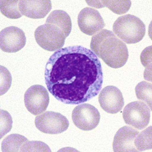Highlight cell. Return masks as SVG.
I'll use <instances>...</instances> for the list:
<instances>
[{"label":"cell","instance_id":"14","mask_svg":"<svg viewBox=\"0 0 152 152\" xmlns=\"http://www.w3.org/2000/svg\"><path fill=\"white\" fill-rule=\"evenodd\" d=\"M21 15L32 19L45 17L52 9L50 1H19Z\"/></svg>","mask_w":152,"mask_h":152},{"label":"cell","instance_id":"18","mask_svg":"<svg viewBox=\"0 0 152 152\" xmlns=\"http://www.w3.org/2000/svg\"><path fill=\"white\" fill-rule=\"evenodd\" d=\"M152 88L151 83L142 81L135 88L137 98L145 102L152 110Z\"/></svg>","mask_w":152,"mask_h":152},{"label":"cell","instance_id":"6","mask_svg":"<svg viewBox=\"0 0 152 152\" xmlns=\"http://www.w3.org/2000/svg\"><path fill=\"white\" fill-rule=\"evenodd\" d=\"M36 127L39 131L47 134H59L68 129L69 120L61 113L46 111L36 116Z\"/></svg>","mask_w":152,"mask_h":152},{"label":"cell","instance_id":"19","mask_svg":"<svg viewBox=\"0 0 152 152\" xmlns=\"http://www.w3.org/2000/svg\"><path fill=\"white\" fill-rule=\"evenodd\" d=\"M101 6H107L114 13L118 14H124L129 10L131 5V1H100Z\"/></svg>","mask_w":152,"mask_h":152},{"label":"cell","instance_id":"9","mask_svg":"<svg viewBox=\"0 0 152 152\" xmlns=\"http://www.w3.org/2000/svg\"><path fill=\"white\" fill-rule=\"evenodd\" d=\"M26 42L25 33L17 27L10 26L1 31L0 47L4 52H18L25 46Z\"/></svg>","mask_w":152,"mask_h":152},{"label":"cell","instance_id":"16","mask_svg":"<svg viewBox=\"0 0 152 152\" xmlns=\"http://www.w3.org/2000/svg\"><path fill=\"white\" fill-rule=\"evenodd\" d=\"M19 1L0 0V11L7 18L17 19L22 16L19 8Z\"/></svg>","mask_w":152,"mask_h":152},{"label":"cell","instance_id":"7","mask_svg":"<svg viewBox=\"0 0 152 152\" xmlns=\"http://www.w3.org/2000/svg\"><path fill=\"white\" fill-rule=\"evenodd\" d=\"M24 101L29 112L38 115L47 109L50 102L49 93L42 86L34 85L26 90Z\"/></svg>","mask_w":152,"mask_h":152},{"label":"cell","instance_id":"15","mask_svg":"<svg viewBox=\"0 0 152 152\" xmlns=\"http://www.w3.org/2000/svg\"><path fill=\"white\" fill-rule=\"evenodd\" d=\"M45 23L53 25L61 30L66 38L70 34L72 30L71 18L68 13L62 10H55L50 13Z\"/></svg>","mask_w":152,"mask_h":152},{"label":"cell","instance_id":"5","mask_svg":"<svg viewBox=\"0 0 152 152\" xmlns=\"http://www.w3.org/2000/svg\"><path fill=\"white\" fill-rule=\"evenodd\" d=\"M151 109L144 102L134 101L125 107L123 118L125 123L138 130H142L148 126L151 116Z\"/></svg>","mask_w":152,"mask_h":152},{"label":"cell","instance_id":"8","mask_svg":"<svg viewBox=\"0 0 152 152\" xmlns=\"http://www.w3.org/2000/svg\"><path fill=\"white\" fill-rule=\"evenodd\" d=\"M72 119L77 128L83 131H90L99 125L100 115L94 106L89 104H83L73 109Z\"/></svg>","mask_w":152,"mask_h":152},{"label":"cell","instance_id":"2","mask_svg":"<svg viewBox=\"0 0 152 152\" xmlns=\"http://www.w3.org/2000/svg\"><path fill=\"white\" fill-rule=\"evenodd\" d=\"M90 47L96 55L113 69L122 67L128 60L127 46L109 30L104 29L93 36Z\"/></svg>","mask_w":152,"mask_h":152},{"label":"cell","instance_id":"10","mask_svg":"<svg viewBox=\"0 0 152 152\" xmlns=\"http://www.w3.org/2000/svg\"><path fill=\"white\" fill-rule=\"evenodd\" d=\"M77 23L80 30L89 36L99 32L106 25L99 12L89 7L85 8L80 12Z\"/></svg>","mask_w":152,"mask_h":152},{"label":"cell","instance_id":"11","mask_svg":"<svg viewBox=\"0 0 152 152\" xmlns=\"http://www.w3.org/2000/svg\"><path fill=\"white\" fill-rule=\"evenodd\" d=\"M99 101L103 110L109 114L118 113L124 106L122 93L118 88L113 86H108L101 90Z\"/></svg>","mask_w":152,"mask_h":152},{"label":"cell","instance_id":"4","mask_svg":"<svg viewBox=\"0 0 152 152\" xmlns=\"http://www.w3.org/2000/svg\"><path fill=\"white\" fill-rule=\"evenodd\" d=\"M34 36L38 45L47 51L62 49L65 42L66 37L61 31L50 24L39 26L35 31Z\"/></svg>","mask_w":152,"mask_h":152},{"label":"cell","instance_id":"1","mask_svg":"<svg viewBox=\"0 0 152 152\" xmlns=\"http://www.w3.org/2000/svg\"><path fill=\"white\" fill-rule=\"evenodd\" d=\"M44 76L50 93L68 104L89 101L98 95L103 83L101 62L94 52L81 46L55 52L47 62Z\"/></svg>","mask_w":152,"mask_h":152},{"label":"cell","instance_id":"17","mask_svg":"<svg viewBox=\"0 0 152 152\" xmlns=\"http://www.w3.org/2000/svg\"><path fill=\"white\" fill-rule=\"evenodd\" d=\"M152 127L151 126L142 131L135 137L134 146L137 152L152 149Z\"/></svg>","mask_w":152,"mask_h":152},{"label":"cell","instance_id":"3","mask_svg":"<svg viewBox=\"0 0 152 152\" xmlns=\"http://www.w3.org/2000/svg\"><path fill=\"white\" fill-rule=\"evenodd\" d=\"M115 34L127 44H135L143 39L145 26L137 17L126 14L119 17L113 24Z\"/></svg>","mask_w":152,"mask_h":152},{"label":"cell","instance_id":"13","mask_svg":"<svg viewBox=\"0 0 152 152\" xmlns=\"http://www.w3.org/2000/svg\"><path fill=\"white\" fill-rule=\"evenodd\" d=\"M139 132L132 127L125 126L117 131L113 142L114 152H137L134 141Z\"/></svg>","mask_w":152,"mask_h":152},{"label":"cell","instance_id":"20","mask_svg":"<svg viewBox=\"0 0 152 152\" xmlns=\"http://www.w3.org/2000/svg\"><path fill=\"white\" fill-rule=\"evenodd\" d=\"M1 138L11 130L12 120L11 115L6 111L1 110Z\"/></svg>","mask_w":152,"mask_h":152},{"label":"cell","instance_id":"12","mask_svg":"<svg viewBox=\"0 0 152 152\" xmlns=\"http://www.w3.org/2000/svg\"><path fill=\"white\" fill-rule=\"evenodd\" d=\"M44 146V142L29 141L27 138L19 134H10L1 142L3 152L42 151Z\"/></svg>","mask_w":152,"mask_h":152},{"label":"cell","instance_id":"21","mask_svg":"<svg viewBox=\"0 0 152 152\" xmlns=\"http://www.w3.org/2000/svg\"><path fill=\"white\" fill-rule=\"evenodd\" d=\"M11 74L6 68L1 66V95L5 94L9 90L12 84Z\"/></svg>","mask_w":152,"mask_h":152}]
</instances>
